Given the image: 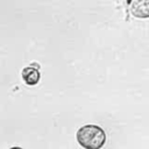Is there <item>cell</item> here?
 <instances>
[{
	"instance_id": "cell-2",
	"label": "cell",
	"mask_w": 149,
	"mask_h": 149,
	"mask_svg": "<svg viewBox=\"0 0 149 149\" xmlns=\"http://www.w3.org/2000/svg\"><path fill=\"white\" fill-rule=\"evenodd\" d=\"M130 14L136 19H149V0H126Z\"/></svg>"
},
{
	"instance_id": "cell-4",
	"label": "cell",
	"mask_w": 149,
	"mask_h": 149,
	"mask_svg": "<svg viewBox=\"0 0 149 149\" xmlns=\"http://www.w3.org/2000/svg\"><path fill=\"white\" fill-rule=\"evenodd\" d=\"M9 149H23V148H21V147H12Z\"/></svg>"
},
{
	"instance_id": "cell-1",
	"label": "cell",
	"mask_w": 149,
	"mask_h": 149,
	"mask_svg": "<svg viewBox=\"0 0 149 149\" xmlns=\"http://www.w3.org/2000/svg\"><path fill=\"white\" fill-rule=\"evenodd\" d=\"M76 137L84 149H101L106 143V133L97 125L81 126L77 130Z\"/></svg>"
},
{
	"instance_id": "cell-3",
	"label": "cell",
	"mask_w": 149,
	"mask_h": 149,
	"mask_svg": "<svg viewBox=\"0 0 149 149\" xmlns=\"http://www.w3.org/2000/svg\"><path fill=\"white\" fill-rule=\"evenodd\" d=\"M21 77L23 79V81L29 85V86H34L36 84H38L40 79H41V73L38 68L35 66H26L23 68L22 72H21Z\"/></svg>"
}]
</instances>
